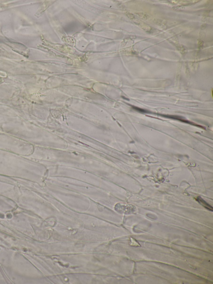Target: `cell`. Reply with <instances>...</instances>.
<instances>
[{"label":"cell","mask_w":213,"mask_h":284,"mask_svg":"<svg viewBox=\"0 0 213 284\" xmlns=\"http://www.w3.org/2000/svg\"><path fill=\"white\" fill-rule=\"evenodd\" d=\"M197 201H198L201 205H202L206 209H207L209 211L212 212L213 211V207L211 205L208 204L206 201H205L201 197H198L196 199Z\"/></svg>","instance_id":"6da1fadb"}]
</instances>
